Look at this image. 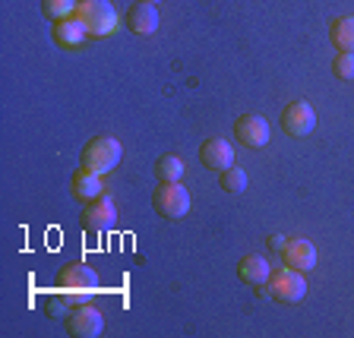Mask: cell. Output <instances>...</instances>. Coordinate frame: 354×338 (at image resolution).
<instances>
[{"mask_svg":"<svg viewBox=\"0 0 354 338\" xmlns=\"http://www.w3.org/2000/svg\"><path fill=\"white\" fill-rule=\"evenodd\" d=\"M317 126V111L310 102H291L281 111V130L288 136H310Z\"/></svg>","mask_w":354,"mask_h":338,"instance_id":"6","label":"cell"},{"mask_svg":"<svg viewBox=\"0 0 354 338\" xmlns=\"http://www.w3.org/2000/svg\"><path fill=\"white\" fill-rule=\"evenodd\" d=\"M44 313H48V317H64L66 313L64 297H44Z\"/></svg>","mask_w":354,"mask_h":338,"instance_id":"21","label":"cell"},{"mask_svg":"<svg viewBox=\"0 0 354 338\" xmlns=\"http://www.w3.org/2000/svg\"><path fill=\"white\" fill-rule=\"evenodd\" d=\"M199 162L221 174V171H228L234 165V149H231V142L221 140V136H212V140H206L199 146Z\"/></svg>","mask_w":354,"mask_h":338,"instance_id":"10","label":"cell"},{"mask_svg":"<svg viewBox=\"0 0 354 338\" xmlns=\"http://www.w3.org/2000/svg\"><path fill=\"white\" fill-rule=\"evenodd\" d=\"M66 332L73 338H98L104 332V317L95 307H76L66 317Z\"/></svg>","mask_w":354,"mask_h":338,"instance_id":"8","label":"cell"},{"mask_svg":"<svg viewBox=\"0 0 354 338\" xmlns=\"http://www.w3.org/2000/svg\"><path fill=\"white\" fill-rule=\"evenodd\" d=\"M266 288H269V294H272L279 303H297V301H304V294H307V279H304V272L285 265V269L269 275Z\"/></svg>","mask_w":354,"mask_h":338,"instance_id":"5","label":"cell"},{"mask_svg":"<svg viewBox=\"0 0 354 338\" xmlns=\"http://www.w3.org/2000/svg\"><path fill=\"white\" fill-rule=\"evenodd\" d=\"M234 136L247 149H263L266 142H269V124H266L259 114H243L234 124Z\"/></svg>","mask_w":354,"mask_h":338,"instance_id":"9","label":"cell"},{"mask_svg":"<svg viewBox=\"0 0 354 338\" xmlns=\"http://www.w3.org/2000/svg\"><path fill=\"white\" fill-rule=\"evenodd\" d=\"M127 29L136 32V35H155V29H158V7L146 3V0L133 3L127 10Z\"/></svg>","mask_w":354,"mask_h":338,"instance_id":"12","label":"cell"},{"mask_svg":"<svg viewBox=\"0 0 354 338\" xmlns=\"http://www.w3.org/2000/svg\"><path fill=\"white\" fill-rule=\"evenodd\" d=\"M57 288L66 291V294L88 297L98 291V272L86 263H66L57 272Z\"/></svg>","mask_w":354,"mask_h":338,"instance_id":"4","label":"cell"},{"mask_svg":"<svg viewBox=\"0 0 354 338\" xmlns=\"http://www.w3.org/2000/svg\"><path fill=\"white\" fill-rule=\"evenodd\" d=\"M76 19L86 26L92 38H108L118 32V10L111 0H80L76 7Z\"/></svg>","mask_w":354,"mask_h":338,"instance_id":"1","label":"cell"},{"mask_svg":"<svg viewBox=\"0 0 354 338\" xmlns=\"http://www.w3.org/2000/svg\"><path fill=\"white\" fill-rule=\"evenodd\" d=\"M152 206L165 218H184L190 212V193L180 180H162L152 193Z\"/></svg>","mask_w":354,"mask_h":338,"instance_id":"3","label":"cell"},{"mask_svg":"<svg viewBox=\"0 0 354 338\" xmlns=\"http://www.w3.org/2000/svg\"><path fill=\"white\" fill-rule=\"evenodd\" d=\"M88 38V32H86V26H82L76 16H70V19H60L57 26H54V41L60 44V48H80L82 41Z\"/></svg>","mask_w":354,"mask_h":338,"instance_id":"15","label":"cell"},{"mask_svg":"<svg viewBox=\"0 0 354 338\" xmlns=\"http://www.w3.org/2000/svg\"><path fill=\"white\" fill-rule=\"evenodd\" d=\"M218 184H221V190L225 193H243L247 190V171L237 168V165H231L228 171H221Z\"/></svg>","mask_w":354,"mask_h":338,"instance_id":"19","label":"cell"},{"mask_svg":"<svg viewBox=\"0 0 354 338\" xmlns=\"http://www.w3.org/2000/svg\"><path fill=\"white\" fill-rule=\"evenodd\" d=\"M82 225L88 231H108L118 225V206L111 196H95L88 199L86 209H82Z\"/></svg>","mask_w":354,"mask_h":338,"instance_id":"7","label":"cell"},{"mask_svg":"<svg viewBox=\"0 0 354 338\" xmlns=\"http://www.w3.org/2000/svg\"><path fill=\"white\" fill-rule=\"evenodd\" d=\"M269 275H272L269 263H266L263 256H257V253H250V256H243L241 263H237V279H241L243 285L263 288L266 281H269Z\"/></svg>","mask_w":354,"mask_h":338,"instance_id":"13","label":"cell"},{"mask_svg":"<svg viewBox=\"0 0 354 338\" xmlns=\"http://www.w3.org/2000/svg\"><path fill=\"white\" fill-rule=\"evenodd\" d=\"M155 171H158L162 180H180L184 171H187V165H184V158H177V155H162L158 165H155Z\"/></svg>","mask_w":354,"mask_h":338,"instance_id":"18","label":"cell"},{"mask_svg":"<svg viewBox=\"0 0 354 338\" xmlns=\"http://www.w3.org/2000/svg\"><path fill=\"white\" fill-rule=\"evenodd\" d=\"M281 256H285V265H291L297 272H310V269L317 265V247H313L307 237H295V241H288Z\"/></svg>","mask_w":354,"mask_h":338,"instance_id":"11","label":"cell"},{"mask_svg":"<svg viewBox=\"0 0 354 338\" xmlns=\"http://www.w3.org/2000/svg\"><path fill=\"white\" fill-rule=\"evenodd\" d=\"M285 247H288V237H281V234H272V237H269V250H272V253H281Z\"/></svg>","mask_w":354,"mask_h":338,"instance_id":"22","label":"cell"},{"mask_svg":"<svg viewBox=\"0 0 354 338\" xmlns=\"http://www.w3.org/2000/svg\"><path fill=\"white\" fill-rule=\"evenodd\" d=\"M329 38L339 51H351L354 54V16H342V19H332L329 26Z\"/></svg>","mask_w":354,"mask_h":338,"instance_id":"16","label":"cell"},{"mask_svg":"<svg viewBox=\"0 0 354 338\" xmlns=\"http://www.w3.org/2000/svg\"><path fill=\"white\" fill-rule=\"evenodd\" d=\"M120 142L114 140V136H108V133H102V136H92V140L86 142V149H82V168L95 171V174H108V171L118 168L120 162Z\"/></svg>","mask_w":354,"mask_h":338,"instance_id":"2","label":"cell"},{"mask_svg":"<svg viewBox=\"0 0 354 338\" xmlns=\"http://www.w3.org/2000/svg\"><path fill=\"white\" fill-rule=\"evenodd\" d=\"M332 70H335V76L345 82L354 79V54L351 51H339V57L332 60Z\"/></svg>","mask_w":354,"mask_h":338,"instance_id":"20","label":"cell"},{"mask_svg":"<svg viewBox=\"0 0 354 338\" xmlns=\"http://www.w3.org/2000/svg\"><path fill=\"white\" fill-rule=\"evenodd\" d=\"M76 7H80V0H41V10H44V16H48L51 22H60V19L76 16Z\"/></svg>","mask_w":354,"mask_h":338,"instance_id":"17","label":"cell"},{"mask_svg":"<svg viewBox=\"0 0 354 338\" xmlns=\"http://www.w3.org/2000/svg\"><path fill=\"white\" fill-rule=\"evenodd\" d=\"M146 3H155V7H158V3H162V0H146Z\"/></svg>","mask_w":354,"mask_h":338,"instance_id":"23","label":"cell"},{"mask_svg":"<svg viewBox=\"0 0 354 338\" xmlns=\"http://www.w3.org/2000/svg\"><path fill=\"white\" fill-rule=\"evenodd\" d=\"M70 190H73V196L80 199V203H88V199L102 196V190H104L102 174H95V171H88V168H80L73 174V184H70Z\"/></svg>","mask_w":354,"mask_h":338,"instance_id":"14","label":"cell"}]
</instances>
